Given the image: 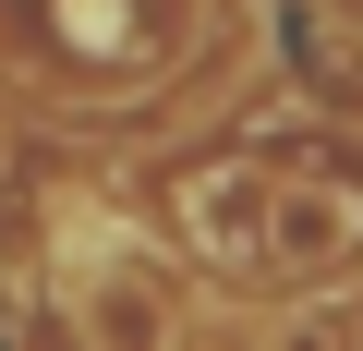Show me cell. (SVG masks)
I'll return each mask as SVG.
<instances>
[{"instance_id":"1","label":"cell","mask_w":363,"mask_h":351,"mask_svg":"<svg viewBox=\"0 0 363 351\" xmlns=\"http://www.w3.org/2000/svg\"><path fill=\"white\" fill-rule=\"evenodd\" d=\"M182 37V0H0V49L13 73L37 61L49 85H133Z\"/></svg>"},{"instance_id":"2","label":"cell","mask_w":363,"mask_h":351,"mask_svg":"<svg viewBox=\"0 0 363 351\" xmlns=\"http://www.w3.org/2000/svg\"><path fill=\"white\" fill-rule=\"evenodd\" d=\"M339 267H363V169L315 145L267 169V279H339Z\"/></svg>"},{"instance_id":"3","label":"cell","mask_w":363,"mask_h":351,"mask_svg":"<svg viewBox=\"0 0 363 351\" xmlns=\"http://www.w3.org/2000/svg\"><path fill=\"white\" fill-rule=\"evenodd\" d=\"M182 243L230 279H267V157H206L182 169Z\"/></svg>"},{"instance_id":"4","label":"cell","mask_w":363,"mask_h":351,"mask_svg":"<svg viewBox=\"0 0 363 351\" xmlns=\"http://www.w3.org/2000/svg\"><path fill=\"white\" fill-rule=\"evenodd\" d=\"M73 315H85L97 339H157V327H169V303H157V291H133V279H85V291H73Z\"/></svg>"}]
</instances>
